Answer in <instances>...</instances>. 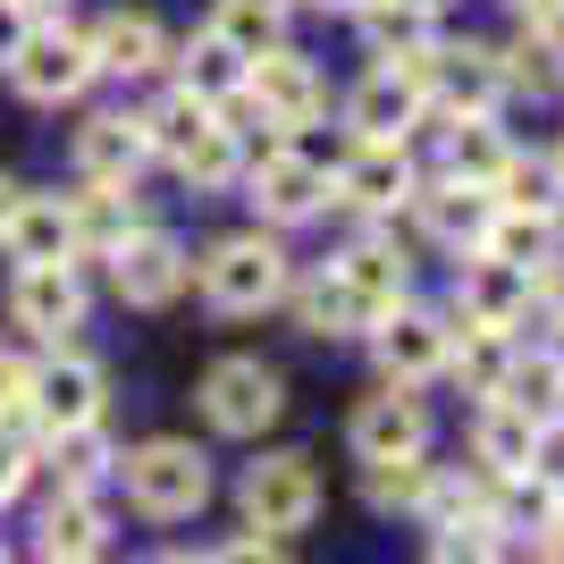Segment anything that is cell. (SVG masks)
I'll list each match as a JSON object with an SVG mask.
<instances>
[{
	"label": "cell",
	"instance_id": "cell-1",
	"mask_svg": "<svg viewBox=\"0 0 564 564\" xmlns=\"http://www.w3.org/2000/svg\"><path fill=\"white\" fill-rule=\"evenodd\" d=\"M118 480H127V497L152 522H186L212 497V455L194 447V438H143L135 455H118Z\"/></svg>",
	"mask_w": 564,
	"mask_h": 564
},
{
	"label": "cell",
	"instance_id": "cell-2",
	"mask_svg": "<svg viewBox=\"0 0 564 564\" xmlns=\"http://www.w3.org/2000/svg\"><path fill=\"white\" fill-rule=\"evenodd\" d=\"M194 279H203V295H212L219 312H270L286 295V253L270 245V236H219L212 253L194 261Z\"/></svg>",
	"mask_w": 564,
	"mask_h": 564
},
{
	"label": "cell",
	"instance_id": "cell-3",
	"mask_svg": "<svg viewBox=\"0 0 564 564\" xmlns=\"http://www.w3.org/2000/svg\"><path fill=\"white\" fill-rule=\"evenodd\" d=\"M279 413H286V379L270 371V362L228 354V362L203 371V422H212V430H228V438H261Z\"/></svg>",
	"mask_w": 564,
	"mask_h": 564
},
{
	"label": "cell",
	"instance_id": "cell-4",
	"mask_svg": "<svg viewBox=\"0 0 564 564\" xmlns=\"http://www.w3.org/2000/svg\"><path fill=\"white\" fill-rule=\"evenodd\" d=\"M9 76H18L25 101L59 110V101H76L94 85V43H85L76 25H25V43L9 51Z\"/></svg>",
	"mask_w": 564,
	"mask_h": 564
},
{
	"label": "cell",
	"instance_id": "cell-5",
	"mask_svg": "<svg viewBox=\"0 0 564 564\" xmlns=\"http://www.w3.org/2000/svg\"><path fill=\"white\" fill-rule=\"evenodd\" d=\"M312 514H321L312 455H261V464L245 471V522H253L261 540H295Z\"/></svg>",
	"mask_w": 564,
	"mask_h": 564
},
{
	"label": "cell",
	"instance_id": "cell-6",
	"mask_svg": "<svg viewBox=\"0 0 564 564\" xmlns=\"http://www.w3.org/2000/svg\"><path fill=\"white\" fill-rule=\"evenodd\" d=\"M110 279H118V304L161 312V304H177V295H186L194 253L177 245V236H161V228H135V236L110 253Z\"/></svg>",
	"mask_w": 564,
	"mask_h": 564
},
{
	"label": "cell",
	"instance_id": "cell-7",
	"mask_svg": "<svg viewBox=\"0 0 564 564\" xmlns=\"http://www.w3.org/2000/svg\"><path fill=\"white\" fill-rule=\"evenodd\" d=\"M101 404H110V379L85 354H51L43 371H25V413L43 430H85L101 422Z\"/></svg>",
	"mask_w": 564,
	"mask_h": 564
},
{
	"label": "cell",
	"instance_id": "cell-8",
	"mask_svg": "<svg viewBox=\"0 0 564 564\" xmlns=\"http://www.w3.org/2000/svg\"><path fill=\"white\" fill-rule=\"evenodd\" d=\"M422 110H430V85H422L413 68H371V76L346 94L354 143H404L413 127H422Z\"/></svg>",
	"mask_w": 564,
	"mask_h": 564
},
{
	"label": "cell",
	"instance_id": "cell-9",
	"mask_svg": "<svg viewBox=\"0 0 564 564\" xmlns=\"http://www.w3.org/2000/svg\"><path fill=\"white\" fill-rule=\"evenodd\" d=\"M253 212L270 228H295V219H321L329 212V169L312 152H261L253 161Z\"/></svg>",
	"mask_w": 564,
	"mask_h": 564
},
{
	"label": "cell",
	"instance_id": "cell-10",
	"mask_svg": "<svg viewBox=\"0 0 564 564\" xmlns=\"http://www.w3.org/2000/svg\"><path fill=\"white\" fill-rule=\"evenodd\" d=\"M354 455H362V464H388V455H422V438H430V413H422V397H413V388H397V379H388V388H379V397H362L354 404Z\"/></svg>",
	"mask_w": 564,
	"mask_h": 564
},
{
	"label": "cell",
	"instance_id": "cell-11",
	"mask_svg": "<svg viewBox=\"0 0 564 564\" xmlns=\"http://www.w3.org/2000/svg\"><path fill=\"white\" fill-rule=\"evenodd\" d=\"M422 85H430V101H447V118H489L497 94H506V68H497V51H480V43H455V51L438 43Z\"/></svg>",
	"mask_w": 564,
	"mask_h": 564
},
{
	"label": "cell",
	"instance_id": "cell-12",
	"mask_svg": "<svg viewBox=\"0 0 564 564\" xmlns=\"http://www.w3.org/2000/svg\"><path fill=\"white\" fill-rule=\"evenodd\" d=\"M245 101H253L270 127H304L312 110H321V76H312V59L304 51H286V43H270L245 68Z\"/></svg>",
	"mask_w": 564,
	"mask_h": 564
},
{
	"label": "cell",
	"instance_id": "cell-13",
	"mask_svg": "<svg viewBox=\"0 0 564 564\" xmlns=\"http://www.w3.org/2000/svg\"><path fill=\"white\" fill-rule=\"evenodd\" d=\"M329 203H346V212H397V203H413L404 143H354L346 169H329Z\"/></svg>",
	"mask_w": 564,
	"mask_h": 564
},
{
	"label": "cell",
	"instance_id": "cell-14",
	"mask_svg": "<svg viewBox=\"0 0 564 564\" xmlns=\"http://www.w3.org/2000/svg\"><path fill=\"white\" fill-rule=\"evenodd\" d=\"M9 312H18L34 337H68V329H85V279H76V261H34V270H18V286H9Z\"/></svg>",
	"mask_w": 564,
	"mask_h": 564
},
{
	"label": "cell",
	"instance_id": "cell-15",
	"mask_svg": "<svg viewBox=\"0 0 564 564\" xmlns=\"http://www.w3.org/2000/svg\"><path fill=\"white\" fill-rule=\"evenodd\" d=\"M371 346H379V371L397 379V388H413V379L447 371L455 329H447V321H430V312H388V321L371 329Z\"/></svg>",
	"mask_w": 564,
	"mask_h": 564
},
{
	"label": "cell",
	"instance_id": "cell-16",
	"mask_svg": "<svg viewBox=\"0 0 564 564\" xmlns=\"http://www.w3.org/2000/svg\"><path fill=\"white\" fill-rule=\"evenodd\" d=\"M522 312H531V270L471 253L464 261V286H455V321H471V329H514Z\"/></svg>",
	"mask_w": 564,
	"mask_h": 564
},
{
	"label": "cell",
	"instance_id": "cell-17",
	"mask_svg": "<svg viewBox=\"0 0 564 564\" xmlns=\"http://www.w3.org/2000/svg\"><path fill=\"white\" fill-rule=\"evenodd\" d=\"M143 161H152V143H143V118L101 110V118H85V127H76V169H85V186H127Z\"/></svg>",
	"mask_w": 564,
	"mask_h": 564
},
{
	"label": "cell",
	"instance_id": "cell-18",
	"mask_svg": "<svg viewBox=\"0 0 564 564\" xmlns=\"http://www.w3.org/2000/svg\"><path fill=\"white\" fill-rule=\"evenodd\" d=\"M85 43H94V76H152L169 59L161 18H143V9H110Z\"/></svg>",
	"mask_w": 564,
	"mask_h": 564
},
{
	"label": "cell",
	"instance_id": "cell-19",
	"mask_svg": "<svg viewBox=\"0 0 564 564\" xmlns=\"http://www.w3.org/2000/svg\"><path fill=\"white\" fill-rule=\"evenodd\" d=\"M0 245H9L18 270H34V261H76L68 203H59V194H25L18 212H9V228H0Z\"/></svg>",
	"mask_w": 564,
	"mask_h": 564
},
{
	"label": "cell",
	"instance_id": "cell-20",
	"mask_svg": "<svg viewBox=\"0 0 564 564\" xmlns=\"http://www.w3.org/2000/svg\"><path fill=\"white\" fill-rule=\"evenodd\" d=\"M413 212H422V228L438 236V245H455V253H480V236H489V219H497V194L438 177L430 194H413Z\"/></svg>",
	"mask_w": 564,
	"mask_h": 564
},
{
	"label": "cell",
	"instance_id": "cell-21",
	"mask_svg": "<svg viewBox=\"0 0 564 564\" xmlns=\"http://www.w3.org/2000/svg\"><path fill=\"white\" fill-rule=\"evenodd\" d=\"M362 43L388 59V68H430V51H438V34H430L422 9H404V0H362Z\"/></svg>",
	"mask_w": 564,
	"mask_h": 564
},
{
	"label": "cell",
	"instance_id": "cell-22",
	"mask_svg": "<svg viewBox=\"0 0 564 564\" xmlns=\"http://www.w3.org/2000/svg\"><path fill=\"white\" fill-rule=\"evenodd\" d=\"M540 447H547V430L531 422V413L489 397V413H480V464H489L497 480H531V471H540Z\"/></svg>",
	"mask_w": 564,
	"mask_h": 564
},
{
	"label": "cell",
	"instance_id": "cell-23",
	"mask_svg": "<svg viewBox=\"0 0 564 564\" xmlns=\"http://www.w3.org/2000/svg\"><path fill=\"white\" fill-rule=\"evenodd\" d=\"M480 253H489V261H514V270H531V279H540L547 261H556V212H514V203H497L489 236H480Z\"/></svg>",
	"mask_w": 564,
	"mask_h": 564
},
{
	"label": "cell",
	"instance_id": "cell-24",
	"mask_svg": "<svg viewBox=\"0 0 564 564\" xmlns=\"http://www.w3.org/2000/svg\"><path fill=\"white\" fill-rule=\"evenodd\" d=\"M506 169H514V152H506V135H497L489 118H455V127H447V177H455V186L497 194Z\"/></svg>",
	"mask_w": 564,
	"mask_h": 564
},
{
	"label": "cell",
	"instance_id": "cell-25",
	"mask_svg": "<svg viewBox=\"0 0 564 564\" xmlns=\"http://www.w3.org/2000/svg\"><path fill=\"white\" fill-rule=\"evenodd\" d=\"M177 59H186V94H194V101H236V94H245V68H253V59L219 34V25H203Z\"/></svg>",
	"mask_w": 564,
	"mask_h": 564
},
{
	"label": "cell",
	"instance_id": "cell-26",
	"mask_svg": "<svg viewBox=\"0 0 564 564\" xmlns=\"http://www.w3.org/2000/svg\"><path fill=\"white\" fill-rule=\"evenodd\" d=\"M68 228H76V253H118L143 219H135V203H127V186H85L68 203Z\"/></svg>",
	"mask_w": 564,
	"mask_h": 564
},
{
	"label": "cell",
	"instance_id": "cell-27",
	"mask_svg": "<svg viewBox=\"0 0 564 564\" xmlns=\"http://www.w3.org/2000/svg\"><path fill=\"white\" fill-rule=\"evenodd\" d=\"M337 279L354 286V304H362V329H379L388 312H404V261L379 253V245H362V253L337 261Z\"/></svg>",
	"mask_w": 564,
	"mask_h": 564
},
{
	"label": "cell",
	"instance_id": "cell-28",
	"mask_svg": "<svg viewBox=\"0 0 564 564\" xmlns=\"http://www.w3.org/2000/svg\"><path fill=\"white\" fill-rule=\"evenodd\" d=\"M497 404H514V413H531L540 430H556L564 362H556V354H514V362H506V379H497Z\"/></svg>",
	"mask_w": 564,
	"mask_h": 564
},
{
	"label": "cell",
	"instance_id": "cell-29",
	"mask_svg": "<svg viewBox=\"0 0 564 564\" xmlns=\"http://www.w3.org/2000/svg\"><path fill=\"white\" fill-rule=\"evenodd\" d=\"M51 471H59V489H68V497H94L101 480L118 471V455H110V438H101V422H85V430H51Z\"/></svg>",
	"mask_w": 564,
	"mask_h": 564
},
{
	"label": "cell",
	"instance_id": "cell-30",
	"mask_svg": "<svg viewBox=\"0 0 564 564\" xmlns=\"http://www.w3.org/2000/svg\"><path fill=\"white\" fill-rule=\"evenodd\" d=\"M43 556L51 564H94L101 556V506L94 497H51V514H43Z\"/></svg>",
	"mask_w": 564,
	"mask_h": 564
},
{
	"label": "cell",
	"instance_id": "cell-31",
	"mask_svg": "<svg viewBox=\"0 0 564 564\" xmlns=\"http://www.w3.org/2000/svg\"><path fill=\"white\" fill-rule=\"evenodd\" d=\"M295 321H304V337H354L362 329V304H354V286L337 279V261L321 270V279L295 286Z\"/></svg>",
	"mask_w": 564,
	"mask_h": 564
},
{
	"label": "cell",
	"instance_id": "cell-32",
	"mask_svg": "<svg viewBox=\"0 0 564 564\" xmlns=\"http://www.w3.org/2000/svg\"><path fill=\"white\" fill-rule=\"evenodd\" d=\"M362 497H371L379 514H413L430 497V464L422 455H388V464H362Z\"/></svg>",
	"mask_w": 564,
	"mask_h": 564
},
{
	"label": "cell",
	"instance_id": "cell-33",
	"mask_svg": "<svg viewBox=\"0 0 564 564\" xmlns=\"http://www.w3.org/2000/svg\"><path fill=\"white\" fill-rule=\"evenodd\" d=\"M203 127H212V101H194L186 85H177L169 101H152V110H143V143H152V152H169V161H177V152H186Z\"/></svg>",
	"mask_w": 564,
	"mask_h": 564
},
{
	"label": "cell",
	"instance_id": "cell-34",
	"mask_svg": "<svg viewBox=\"0 0 564 564\" xmlns=\"http://www.w3.org/2000/svg\"><path fill=\"white\" fill-rule=\"evenodd\" d=\"M177 169H186V186H228L236 169H245V152H236V127H203V135L186 143V152H177Z\"/></svg>",
	"mask_w": 564,
	"mask_h": 564
},
{
	"label": "cell",
	"instance_id": "cell-35",
	"mask_svg": "<svg viewBox=\"0 0 564 564\" xmlns=\"http://www.w3.org/2000/svg\"><path fill=\"white\" fill-rule=\"evenodd\" d=\"M497 68H506V85H531V94H556V85H564V51L547 43L540 25H531V34H522L514 51H497Z\"/></svg>",
	"mask_w": 564,
	"mask_h": 564
},
{
	"label": "cell",
	"instance_id": "cell-36",
	"mask_svg": "<svg viewBox=\"0 0 564 564\" xmlns=\"http://www.w3.org/2000/svg\"><path fill=\"white\" fill-rule=\"evenodd\" d=\"M447 362H464L471 388H480V397H497V379H506V362H514V337H506V329H471V321H464V346H455Z\"/></svg>",
	"mask_w": 564,
	"mask_h": 564
},
{
	"label": "cell",
	"instance_id": "cell-37",
	"mask_svg": "<svg viewBox=\"0 0 564 564\" xmlns=\"http://www.w3.org/2000/svg\"><path fill=\"white\" fill-rule=\"evenodd\" d=\"M430 564H497V531L489 522H447V531H430Z\"/></svg>",
	"mask_w": 564,
	"mask_h": 564
},
{
	"label": "cell",
	"instance_id": "cell-38",
	"mask_svg": "<svg viewBox=\"0 0 564 564\" xmlns=\"http://www.w3.org/2000/svg\"><path fill=\"white\" fill-rule=\"evenodd\" d=\"M219 34H228V43L236 51H245V59H261V51H270V43H279V18H261V9H245V0H219Z\"/></svg>",
	"mask_w": 564,
	"mask_h": 564
},
{
	"label": "cell",
	"instance_id": "cell-39",
	"mask_svg": "<svg viewBox=\"0 0 564 564\" xmlns=\"http://www.w3.org/2000/svg\"><path fill=\"white\" fill-rule=\"evenodd\" d=\"M212 564H286V556H279V547H270V540L253 531V540H228V547H219Z\"/></svg>",
	"mask_w": 564,
	"mask_h": 564
},
{
	"label": "cell",
	"instance_id": "cell-40",
	"mask_svg": "<svg viewBox=\"0 0 564 564\" xmlns=\"http://www.w3.org/2000/svg\"><path fill=\"white\" fill-rule=\"evenodd\" d=\"M18 404H25V362H18V354H0V422H9Z\"/></svg>",
	"mask_w": 564,
	"mask_h": 564
},
{
	"label": "cell",
	"instance_id": "cell-41",
	"mask_svg": "<svg viewBox=\"0 0 564 564\" xmlns=\"http://www.w3.org/2000/svg\"><path fill=\"white\" fill-rule=\"evenodd\" d=\"M18 480H25V447L9 438V430H0V506L18 497Z\"/></svg>",
	"mask_w": 564,
	"mask_h": 564
},
{
	"label": "cell",
	"instance_id": "cell-42",
	"mask_svg": "<svg viewBox=\"0 0 564 564\" xmlns=\"http://www.w3.org/2000/svg\"><path fill=\"white\" fill-rule=\"evenodd\" d=\"M514 18L522 25H547V18H564V0H514Z\"/></svg>",
	"mask_w": 564,
	"mask_h": 564
},
{
	"label": "cell",
	"instance_id": "cell-43",
	"mask_svg": "<svg viewBox=\"0 0 564 564\" xmlns=\"http://www.w3.org/2000/svg\"><path fill=\"white\" fill-rule=\"evenodd\" d=\"M540 279H547V304H556V321H564V261H547Z\"/></svg>",
	"mask_w": 564,
	"mask_h": 564
},
{
	"label": "cell",
	"instance_id": "cell-44",
	"mask_svg": "<svg viewBox=\"0 0 564 564\" xmlns=\"http://www.w3.org/2000/svg\"><path fill=\"white\" fill-rule=\"evenodd\" d=\"M18 203H25V186H18V177H0V228H9V212H18Z\"/></svg>",
	"mask_w": 564,
	"mask_h": 564
},
{
	"label": "cell",
	"instance_id": "cell-45",
	"mask_svg": "<svg viewBox=\"0 0 564 564\" xmlns=\"http://www.w3.org/2000/svg\"><path fill=\"white\" fill-rule=\"evenodd\" d=\"M547 540H564V489H547Z\"/></svg>",
	"mask_w": 564,
	"mask_h": 564
},
{
	"label": "cell",
	"instance_id": "cell-46",
	"mask_svg": "<svg viewBox=\"0 0 564 564\" xmlns=\"http://www.w3.org/2000/svg\"><path fill=\"white\" fill-rule=\"evenodd\" d=\"M245 9H261V18H286V9H295V0H245Z\"/></svg>",
	"mask_w": 564,
	"mask_h": 564
},
{
	"label": "cell",
	"instance_id": "cell-47",
	"mask_svg": "<svg viewBox=\"0 0 564 564\" xmlns=\"http://www.w3.org/2000/svg\"><path fill=\"white\" fill-rule=\"evenodd\" d=\"M404 9H422V18H438V9H447V0H404Z\"/></svg>",
	"mask_w": 564,
	"mask_h": 564
},
{
	"label": "cell",
	"instance_id": "cell-48",
	"mask_svg": "<svg viewBox=\"0 0 564 564\" xmlns=\"http://www.w3.org/2000/svg\"><path fill=\"white\" fill-rule=\"evenodd\" d=\"M18 9H25V18H43V9H59V0H18Z\"/></svg>",
	"mask_w": 564,
	"mask_h": 564
},
{
	"label": "cell",
	"instance_id": "cell-49",
	"mask_svg": "<svg viewBox=\"0 0 564 564\" xmlns=\"http://www.w3.org/2000/svg\"><path fill=\"white\" fill-rule=\"evenodd\" d=\"M152 564H212V556H152Z\"/></svg>",
	"mask_w": 564,
	"mask_h": 564
},
{
	"label": "cell",
	"instance_id": "cell-50",
	"mask_svg": "<svg viewBox=\"0 0 564 564\" xmlns=\"http://www.w3.org/2000/svg\"><path fill=\"white\" fill-rule=\"evenodd\" d=\"M312 9H362V0H312Z\"/></svg>",
	"mask_w": 564,
	"mask_h": 564
},
{
	"label": "cell",
	"instance_id": "cell-51",
	"mask_svg": "<svg viewBox=\"0 0 564 564\" xmlns=\"http://www.w3.org/2000/svg\"><path fill=\"white\" fill-rule=\"evenodd\" d=\"M556 169H564V143H556Z\"/></svg>",
	"mask_w": 564,
	"mask_h": 564
}]
</instances>
